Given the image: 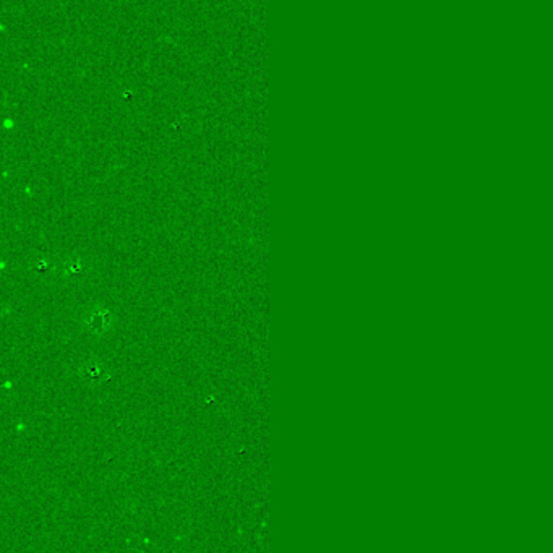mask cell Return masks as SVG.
<instances>
[{
  "label": "cell",
  "mask_w": 553,
  "mask_h": 553,
  "mask_svg": "<svg viewBox=\"0 0 553 553\" xmlns=\"http://www.w3.org/2000/svg\"><path fill=\"white\" fill-rule=\"evenodd\" d=\"M83 323L91 334H104L113 328L114 316L110 315V311L104 309L103 305H98V307L88 311Z\"/></svg>",
  "instance_id": "obj_1"
},
{
  "label": "cell",
  "mask_w": 553,
  "mask_h": 553,
  "mask_svg": "<svg viewBox=\"0 0 553 553\" xmlns=\"http://www.w3.org/2000/svg\"><path fill=\"white\" fill-rule=\"evenodd\" d=\"M80 373L85 376V378L88 381H101L103 378H109L108 375L104 376V367L101 362H96V361H88L83 367H81Z\"/></svg>",
  "instance_id": "obj_2"
},
{
  "label": "cell",
  "mask_w": 553,
  "mask_h": 553,
  "mask_svg": "<svg viewBox=\"0 0 553 553\" xmlns=\"http://www.w3.org/2000/svg\"><path fill=\"white\" fill-rule=\"evenodd\" d=\"M66 272L70 273V274H80L81 272H83V267H81V262H80V260L70 262V263L67 264V269H66Z\"/></svg>",
  "instance_id": "obj_3"
}]
</instances>
